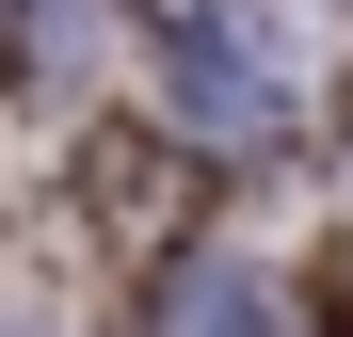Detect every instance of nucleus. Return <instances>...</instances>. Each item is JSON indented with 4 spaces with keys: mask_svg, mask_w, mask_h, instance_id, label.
<instances>
[{
    "mask_svg": "<svg viewBox=\"0 0 353 337\" xmlns=\"http://www.w3.org/2000/svg\"><path fill=\"white\" fill-rule=\"evenodd\" d=\"M0 337H17V321H0Z\"/></svg>",
    "mask_w": 353,
    "mask_h": 337,
    "instance_id": "obj_3",
    "label": "nucleus"
},
{
    "mask_svg": "<svg viewBox=\"0 0 353 337\" xmlns=\"http://www.w3.org/2000/svg\"><path fill=\"white\" fill-rule=\"evenodd\" d=\"M161 337H273V305H257L241 257H193V273L161 289Z\"/></svg>",
    "mask_w": 353,
    "mask_h": 337,
    "instance_id": "obj_2",
    "label": "nucleus"
},
{
    "mask_svg": "<svg viewBox=\"0 0 353 337\" xmlns=\"http://www.w3.org/2000/svg\"><path fill=\"white\" fill-rule=\"evenodd\" d=\"M321 96V17L305 0H176L161 17V112L193 145H289Z\"/></svg>",
    "mask_w": 353,
    "mask_h": 337,
    "instance_id": "obj_1",
    "label": "nucleus"
}]
</instances>
